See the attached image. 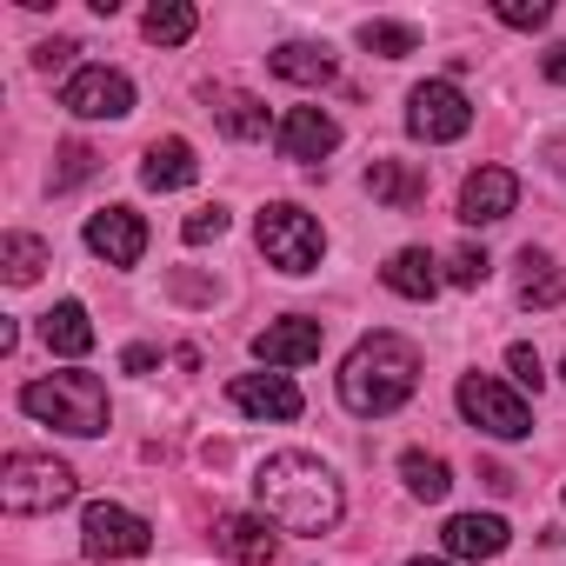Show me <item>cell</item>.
I'll return each mask as SVG.
<instances>
[{
	"mask_svg": "<svg viewBox=\"0 0 566 566\" xmlns=\"http://www.w3.org/2000/svg\"><path fill=\"white\" fill-rule=\"evenodd\" d=\"M253 500H260V513H266L280 533H301V539L334 533L340 513H347L340 473H334L321 453H301V447L266 453V460L253 467Z\"/></svg>",
	"mask_w": 566,
	"mask_h": 566,
	"instance_id": "6da1fadb",
	"label": "cell"
},
{
	"mask_svg": "<svg viewBox=\"0 0 566 566\" xmlns=\"http://www.w3.org/2000/svg\"><path fill=\"white\" fill-rule=\"evenodd\" d=\"M420 387V354L400 334H367L347 360H340V407L360 420H380L394 407H407Z\"/></svg>",
	"mask_w": 566,
	"mask_h": 566,
	"instance_id": "7a4b0ae2",
	"label": "cell"
},
{
	"mask_svg": "<svg viewBox=\"0 0 566 566\" xmlns=\"http://www.w3.org/2000/svg\"><path fill=\"white\" fill-rule=\"evenodd\" d=\"M21 413H34V420L54 427V433H74V440H94V433H107V420H114L107 387H101L94 374H81V367L48 374V380H28V387H21Z\"/></svg>",
	"mask_w": 566,
	"mask_h": 566,
	"instance_id": "3957f363",
	"label": "cell"
},
{
	"mask_svg": "<svg viewBox=\"0 0 566 566\" xmlns=\"http://www.w3.org/2000/svg\"><path fill=\"white\" fill-rule=\"evenodd\" d=\"M74 493H81V480L54 453H8V460H0V506H8V513H54Z\"/></svg>",
	"mask_w": 566,
	"mask_h": 566,
	"instance_id": "277c9868",
	"label": "cell"
},
{
	"mask_svg": "<svg viewBox=\"0 0 566 566\" xmlns=\"http://www.w3.org/2000/svg\"><path fill=\"white\" fill-rule=\"evenodd\" d=\"M260 253H266V266H280V273H314L321 266V253H327V233H321V220L307 213V207H294V200H273V207H260Z\"/></svg>",
	"mask_w": 566,
	"mask_h": 566,
	"instance_id": "5b68a950",
	"label": "cell"
},
{
	"mask_svg": "<svg viewBox=\"0 0 566 566\" xmlns=\"http://www.w3.org/2000/svg\"><path fill=\"white\" fill-rule=\"evenodd\" d=\"M453 400H460L467 427H480L486 440H526V433H533V413H526V400H520L513 387H500L493 374H467Z\"/></svg>",
	"mask_w": 566,
	"mask_h": 566,
	"instance_id": "8992f818",
	"label": "cell"
},
{
	"mask_svg": "<svg viewBox=\"0 0 566 566\" xmlns=\"http://www.w3.org/2000/svg\"><path fill=\"white\" fill-rule=\"evenodd\" d=\"M467 127H473V107H467V94H460L453 81H420V87L407 94V134H413V140L447 147V140H460Z\"/></svg>",
	"mask_w": 566,
	"mask_h": 566,
	"instance_id": "52a82bcc",
	"label": "cell"
},
{
	"mask_svg": "<svg viewBox=\"0 0 566 566\" xmlns=\"http://www.w3.org/2000/svg\"><path fill=\"white\" fill-rule=\"evenodd\" d=\"M81 546L94 559H140L154 546V526L134 513V506H114V500H94L81 513Z\"/></svg>",
	"mask_w": 566,
	"mask_h": 566,
	"instance_id": "ba28073f",
	"label": "cell"
},
{
	"mask_svg": "<svg viewBox=\"0 0 566 566\" xmlns=\"http://www.w3.org/2000/svg\"><path fill=\"white\" fill-rule=\"evenodd\" d=\"M61 107L81 114V120H127L134 114V81L120 67H81V74H67Z\"/></svg>",
	"mask_w": 566,
	"mask_h": 566,
	"instance_id": "9c48e42d",
	"label": "cell"
},
{
	"mask_svg": "<svg viewBox=\"0 0 566 566\" xmlns=\"http://www.w3.org/2000/svg\"><path fill=\"white\" fill-rule=\"evenodd\" d=\"M321 347H327V327H321L314 314L266 321V327L253 334V360H260V367H307V360H321Z\"/></svg>",
	"mask_w": 566,
	"mask_h": 566,
	"instance_id": "30bf717a",
	"label": "cell"
},
{
	"mask_svg": "<svg viewBox=\"0 0 566 566\" xmlns=\"http://www.w3.org/2000/svg\"><path fill=\"white\" fill-rule=\"evenodd\" d=\"M227 400H233L247 420H301V407H307L287 374H240V380L227 387Z\"/></svg>",
	"mask_w": 566,
	"mask_h": 566,
	"instance_id": "8fae6325",
	"label": "cell"
},
{
	"mask_svg": "<svg viewBox=\"0 0 566 566\" xmlns=\"http://www.w3.org/2000/svg\"><path fill=\"white\" fill-rule=\"evenodd\" d=\"M87 247H94L107 266H140V253H147V220H140L134 207H101V213L87 220Z\"/></svg>",
	"mask_w": 566,
	"mask_h": 566,
	"instance_id": "7c38bea8",
	"label": "cell"
},
{
	"mask_svg": "<svg viewBox=\"0 0 566 566\" xmlns=\"http://www.w3.org/2000/svg\"><path fill=\"white\" fill-rule=\"evenodd\" d=\"M520 207V180L506 174V167H473L467 174V187H460V220L467 227H493V220H506Z\"/></svg>",
	"mask_w": 566,
	"mask_h": 566,
	"instance_id": "4fadbf2b",
	"label": "cell"
},
{
	"mask_svg": "<svg viewBox=\"0 0 566 566\" xmlns=\"http://www.w3.org/2000/svg\"><path fill=\"white\" fill-rule=\"evenodd\" d=\"M273 147L287 154V160H327L340 147V120L327 107H294L287 120L273 127Z\"/></svg>",
	"mask_w": 566,
	"mask_h": 566,
	"instance_id": "5bb4252c",
	"label": "cell"
},
{
	"mask_svg": "<svg viewBox=\"0 0 566 566\" xmlns=\"http://www.w3.org/2000/svg\"><path fill=\"white\" fill-rule=\"evenodd\" d=\"M213 539H220V553L240 559V566H273V553H280V533H273L266 513H220Z\"/></svg>",
	"mask_w": 566,
	"mask_h": 566,
	"instance_id": "9a60e30c",
	"label": "cell"
},
{
	"mask_svg": "<svg viewBox=\"0 0 566 566\" xmlns=\"http://www.w3.org/2000/svg\"><path fill=\"white\" fill-rule=\"evenodd\" d=\"M140 180H147L154 193H180V187L200 180V160H193V147H187L180 134H167V140H154V147L140 154Z\"/></svg>",
	"mask_w": 566,
	"mask_h": 566,
	"instance_id": "2e32d148",
	"label": "cell"
},
{
	"mask_svg": "<svg viewBox=\"0 0 566 566\" xmlns=\"http://www.w3.org/2000/svg\"><path fill=\"white\" fill-rule=\"evenodd\" d=\"M440 539H447L453 559H500L506 553V520L500 513H453Z\"/></svg>",
	"mask_w": 566,
	"mask_h": 566,
	"instance_id": "e0dca14e",
	"label": "cell"
},
{
	"mask_svg": "<svg viewBox=\"0 0 566 566\" xmlns=\"http://www.w3.org/2000/svg\"><path fill=\"white\" fill-rule=\"evenodd\" d=\"M207 107H213L227 140H260L266 134V101L247 94V87H207Z\"/></svg>",
	"mask_w": 566,
	"mask_h": 566,
	"instance_id": "ac0fdd59",
	"label": "cell"
},
{
	"mask_svg": "<svg viewBox=\"0 0 566 566\" xmlns=\"http://www.w3.org/2000/svg\"><path fill=\"white\" fill-rule=\"evenodd\" d=\"M380 280H387L400 301H433V294H440V260H433L427 247H400V253L380 266Z\"/></svg>",
	"mask_w": 566,
	"mask_h": 566,
	"instance_id": "d6986e66",
	"label": "cell"
},
{
	"mask_svg": "<svg viewBox=\"0 0 566 566\" xmlns=\"http://www.w3.org/2000/svg\"><path fill=\"white\" fill-rule=\"evenodd\" d=\"M266 67H273L280 81H294V87H327V81H334V54H327L321 41H280V48L266 54Z\"/></svg>",
	"mask_w": 566,
	"mask_h": 566,
	"instance_id": "ffe728a7",
	"label": "cell"
},
{
	"mask_svg": "<svg viewBox=\"0 0 566 566\" xmlns=\"http://www.w3.org/2000/svg\"><path fill=\"white\" fill-rule=\"evenodd\" d=\"M41 340H48V354H61V360L94 354V321H87V307H81V301L48 307V314H41Z\"/></svg>",
	"mask_w": 566,
	"mask_h": 566,
	"instance_id": "44dd1931",
	"label": "cell"
},
{
	"mask_svg": "<svg viewBox=\"0 0 566 566\" xmlns=\"http://www.w3.org/2000/svg\"><path fill=\"white\" fill-rule=\"evenodd\" d=\"M367 193L387 200L394 213H413V207L427 200V174L407 167V160H374V167H367Z\"/></svg>",
	"mask_w": 566,
	"mask_h": 566,
	"instance_id": "7402d4cb",
	"label": "cell"
},
{
	"mask_svg": "<svg viewBox=\"0 0 566 566\" xmlns=\"http://www.w3.org/2000/svg\"><path fill=\"white\" fill-rule=\"evenodd\" d=\"M559 301H566V273L553 266V253L526 247V253H520V307L546 314V307H559Z\"/></svg>",
	"mask_w": 566,
	"mask_h": 566,
	"instance_id": "603a6c76",
	"label": "cell"
},
{
	"mask_svg": "<svg viewBox=\"0 0 566 566\" xmlns=\"http://www.w3.org/2000/svg\"><path fill=\"white\" fill-rule=\"evenodd\" d=\"M54 253H48V240L41 233H0V273L14 280V287H28V280H41V266H48Z\"/></svg>",
	"mask_w": 566,
	"mask_h": 566,
	"instance_id": "cb8c5ba5",
	"label": "cell"
},
{
	"mask_svg": "<svg viewBox=\"0 0 566 566\" xmlns=\"http://www.w3.org/2000/svg\"><path fill=\"white\" fill-rule=\"evenodd\" d=\"M400 480H407V493H413V500H427V506H433V500H447L453 467H447L440 453H420V447H413V453H400Z\"/></svg>",
	"mask_w": 566,
	"mask_h": 566,
	"instance_id": "d4e9b609",
	"label": "cell"
},
{
	"mask_svg": "<svg viewBox=\"0 0 566 566\" xmlns=\"http://www.w3.org/2000/svg\"><path fill=\"white\" fill-rule=\"evenodd\" d=\"M147 41L154 48H180V41H193V28H200V14L187 8V0H154V8H147Z\"/></svg>",
	"mask_w": 566,
	"mask_h": 566,
	"instance_id": "484cf974",
	"label": "cell"
},
{
	"mask_svg": "<svg viewBox=\"0 0 566 566\" xmlns=\"http://www.w3.org/2000/svg\"><path fill=\"white\" fill-rule=\"evenodd\" d=\"M360 48L380 54V61H407V54H420V34L407 21H367L360 28Z\"/></svg>",
	"mask_w": 566,
	"mask_h": 566,
	"instance_id": "4316f807",
	"label": "cell"
},
{
	"mask_svg": "<svg viewBox=\"0 0 566 566\" xmlns=\"http://www.w3.org/2000/svg\"><path fill=\"white\" fill-rule=\"evenodd\" d=\"M101 160H94V147H81V140H67L61 154H54V193H67V187H81L87 174H94Z\"/></svg>",
	"mask_w": 566,
	"mask_h": 566,
	"instance_id": "83f0119b",
	"label": "cell"
},
{
	"mask_svg": "<svg viewBox=\"0 0 566 566\" xmlns=\"http://www.w3.org/2000/svg\"><path fill=\"white\" fill-rule=\"evenodd\" d=\"M486 273H493L486 247H453V253H447V280H453V287H480Z\"/></svg>",
	"mask_w": 566,
	"mask_h": 566,
	"instance_id": "f1b7e54d",
	"label": "cell"
},
{
	"mask_svg": "<svg viewBox=\"0 0 566 566\" xmlns=\"http://www.w3.org/2000/svg\"><path fill=\"white\" fill-rule=\"evenodd\" d=\"M493 14H500L506 28H526V34L553 21V8H546V0H500V8H493Z\"/></svg>",
	"mask_w": 566,
	"mask_h": 566,
	"instance_id": "f546056e",
	"label": "cell"
},
{
	"mask_svg": "<svg viewBox=\"0 0 566 566\" xmlns=\"http://www.w3.org/2000/svg\"><path fill=\"white\" fill-rule=\"evenodd\" d=\"M187 247H207V240H220L227 233V207H200V213H187Z\"/></svg>",
	"mask_w": 566,
	"mask_h": 566,
	"instance_id": "4dcf8cb0",
	"label": "cell"
},
{
	"mask_svg": "<svg viewBox=\"0 0 566 566\" xmlns=\"http://www.w3.org/2000/svg\"><path fill=\"white\" fill-rule=\"evenodd\" d=\"M74 54H81V48H74L67 34H54V41L34 48V67H41V74H61V67H74ZM74 74H81V67H74Z\"/></svg>",
	"mask_w": 566,
	"mask_h": 566,
	"instance_id": "1f68e13d",
	"label": "cell"
},
{
	"mask_svg": "<svg viewBox=\"0 0 566 566\" xmlns=\"http://www.w3.org/2000/svg\"><path fill=\"white\" fill-rule=\"evenodd\" d=\"M506 367H513V380H520V387H533V394H539V380H546V367H539V354H533L526 340H520V347H506Z\"/></svg>",
	"mask_w": 566,
	"mask_h": 566,
	"instance_id": "d6a6232c",
	"label": "cell"
},
{
	"mask_svg": "<svg viewBox=\"0 0 566 566\" xmlns=\"http://www.w3.org/2000/svg\"><path fill=\"white\" fill-rule=\"evenodd\" d=\"M154 367H160V347H147V340L120 354V374H154Z\"/></svg>",
	"mask_w": 566,
	"mask_h": 566,
	"instance_id": "836d02e7",
	"label": "cell"
},
{
	"mask_svg": "<svg viewBox=\"0 0 566 566\" xmlns=\"http://www.w3.org/2000/svg\"><path fill=\"white\" fill-rule=\"evenodd\" d=\"M539 74H546L553 87H566V41H559V48H546V61H539Z\"/></svg>",
	"mask_w": 566,
	"mask_h": 566,
	"instance_id": "e575fe53",
	"label": "cell"
},
{
	"mask_svg": "<svg viewBox=\"0 0 566 566\" xmlns=\"http://www.w3.org/2000/svg\"><path fill=\"white\" fill-rule=\"evenodd\" d=\"M480 480H486L493 493H513V473H506V467H480Z\"/></svg>",
	"mask_w": 566,
	"mask_h": 566,
	"instance_id": "d590c367",
	"label": "cell"
},
{
	"mask_svg": "<svg viewBox=\"0 0 566 566\" xmlns=\"http://www.w3.org/2000/svg\"><path fill=\"white\" fill-rule=\"evenodd\" d=\"M546 160H553V174H566V134H553V140H546Z\"/></svg>",
	"mask_w": 566,
	"mask_h": 566,
	"instance_id": "8d00e7d4",
	"label": "cell"
},
{
	"mask_svg": "<svg viewBox=\"0 0 566 566\" xmlns=\"http://www.w3.org/2000/svg\"><path fill=\"white\" fill-rule=\"evenodd\" d=\"M407 566H453V559H407Z\"/></svg>",
	"mask_w": 566,
	"mask_h": 566,
	"instance_id": "74e56055",
	"label": "cell"
},
{
	"mask_svg": "<svg viewBox=\"0 0 566 566\" xmlns=\"http://www.w3.org/2000/svg\"><path fill=\"white\" fill-rule=\"evenodd\" d=\"M559 374H566V367H559Z\"/></svg>",
	"mask_w": 566,
	"mask_h": 566,
	"instance_id": "f35d334b",
	"label": "cell"
}]
</instances>
